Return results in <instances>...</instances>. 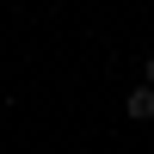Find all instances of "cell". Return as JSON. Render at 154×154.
<instances>
[{
    "mask_svg": "<svg viewBox=\"0 0 154 154\" xmlns=\"http://www.w3.org/2000/svg\"><path fill=\"white\" fill-rule=\"evenodd\" d=\"M123 117H130V123H148V117H154V86H130V99H123Z\"/></svg>",
    "mask_w": 154,
    "mask_h": 154,
    "instance_id": "6da1fadb",
    "label": "cell"
},
{
    "mask_svg": "<svg viewBox=\"0 0 154 154\" xmlns=\"http://www.w3.org/2000/svg\"><path fill=\"white\" fill-rule=\"evenodd\" d=\"M142 74H148V86H154V56H148V62H142Z\"/></svg>",
    "mask_w": 154,
    "mask_h": 154,
    "instance_id": "7a4b0ae2",
    "label": "cell"
}]
</instances>
